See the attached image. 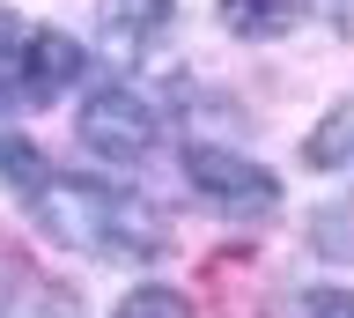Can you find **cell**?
Masks as SVG:
<instances>
[{
	"label": "cell",
	"mask_w": 354,
	"mask_h": 318,
	"mask_svg": "<svg viewBox=\"0 0 354 318\" xmlns=\"http://www.w3.org/2000/svg\"><path fill=\"white\" fill-rule=\"evenodd\" d=\"M37 222L52 245L66 251H96V259H148L162 245V229L148 222V207L111 193L104 178H44L37 200Z\"/></svg>",
	"instance_id": "1"
},
{
	"label": "cell",
	"mask_w": 354,
	"mask_h": 318,
	"mask_svg": "<svg viewBox=\"0 0 354 318\" xmlns=\"http://www.w3.org/2000/svg\"><path fill=\"white\" fill-rule=\"evenodd\" d=\"M185 178L214 207H229V215H273L281 207V178L266 163H251V156H229V148H192L185 156Z\"/></svg>",
	"instance_id": "2"
},
{
	"label": "cell",
	"mask_w": 354,
	"mask_h": 318,
	"mask_svg": "<svg viewBox=\"0 0 354 318\" xmlns=\"http://www.w3.org/2000/svg\"><path fill=\"white\" fill-rule=\"evenodd\" d=\"M82 148H96V156L111 163H133V156H148L155 148V104L148 96H133V89H96L82 104Z\"/></svg>",
	"instance_id": "3"
},
{
	"label": "cell",
	"mask_w": 354,
	"mask_h": 318,
	"mask_svg": "<svg viewBox=\"0 0 354 318\" xmlns=\"http://www.w3.org/2000/svg\"><path fill=\"white\" fill-rule=\"evenodd\" d=\"M66 82H82V45H74L66 30H22V45H15L22 104H44V96H59Z\"/></svg>",
	"instance_id": "4"
},
{
	"label": "cell",
	"mask_w": 354,
	"mask_h": 318,
	"mask_svg": "<svg viewBox=\"0 0 354 318\" xmlns=\"http://www.w3.org/2000/svg\"><path fill=\"white\" fill-rule=\"evenodd\" d=\"M170 15H177V0H104L96 23H104V37L133 60V52H148L155 37L170 30Z\"/></svg>",
	"instance_id": "5"
},
{
	"label": "cell",
	"mask_w": 354,
	"mask_h": 318,
	"mask_svg": "<svg viewBox=\"0 0 354 318\" xmlns=\"http://www.w3.org/2000/svg\"><path fill=\"white\" fill-rule=\"evenodd\" d=\"M310 0H221V23L236 30V37H251V45H266V37H281V30L303 23Z\"/></svg>",
	"instance_id": "6"
},
{
	"label": "cell",
	"mask_w": 354,
	"mask_h": 318,
	"mask_svg": "<svg viewBox=\"0 0 354 318\" xmlns=\"http://www.w3.org/2000/svg\"><path fill=\"white\" fill-rule=\"evenodd\" d=\"M303 163H310V170H339V163H354V104H332V112L310 126Z\"/></svg>",
	"instance_id": "7"
},
{
	"label": "cell",
	"mask_w": 354,
	"mask_h": 318,
	"mask_svg": "<svg viewBox=\"0 0 354 318\" xmlns=\"http://www.w3.org/2000/svg\"><path fill=\"white\" fill-rule=\"evenodd\" d=\"M0 318H82V303L59 281H15V289L0 296Z\"/></svg>",
	"instance_id": "8"
},
{
	"label": "cell",
	"mask_w": 354,
	"mask_h": 318,
	"mask_svg": "<svg viewBox=\"0 0 354 318\" xmlns=\"http://www.w3.org/2000/svg\"><path fill=\"white\" fill-rule=\"evenodd\" d=\"M44 178H52V170H44L37 148H30V141H15V134H0V185H15L22 200H37Z\"/></svg>",
	"instance_id": "9"
},
{
	"label": "cell",
	"mask_w": 354,
	"mask_h": 318,
	"mask_svg": "<svg viewBox=\"0 0 354 318\" xmlns=\"http://www.w3.org/2000/svg\"><path fill=\"white\" fill-rule=\"evenodd\" d=\"M118 318H192V303L177 289H162V281H148V289H133L126 303H118Z\"/></svg>",
	"instance_id": "10"
},
{
	"label": "cell",
	"mask_w": 354,
	"mask_h": 318,
	"mask_svg": "<svg viewBox=\"0 0 354 318\" xmlns=\"http://www.w3.org/2000/svg\"><path fill=\"white\" fill-rule=\"evenodd\" d=\"M303 318H354V289H310Z\"/></svg>",
	"instance_id": "11"
},
{
	"label": "cell",
	"mask_w": 354,
	"mask_h": 318,
	"mask_svg": "<svg viewBox=\"0 0 354 318\" xmlns=\"http://www.w3.org/2000/svg\"><path fill=\"white\" fill-rule=\"evenodd\" d=\"M8 37H15V15H0V45H8Z\"/></svg>",
	"instance_id": "12"
}]
</instances>
